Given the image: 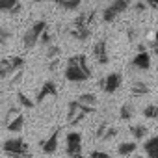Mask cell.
<instances>
[{
  "instance_id": "31",
  "label": "cell",
  "mask_w": 158,
  "mask_h": 158,
  "mask_svg": "<svg viewBox=\"0 0 158 158\" xmlns=\"http://www.w3.org/2000/svg\"><path fill=\"white\" fill-rule=\"evenodd\" d=\"M147 2V8H151V10H158V0H145Z\"/></svg>"
},
{
  "instance_id": "34",
  "label": "cell",
  "mask_w": 158,
  "mask_h": 158,
  "mask_svg": "<svg viewBox=\"0 0 158 158\" xmlns=\"http://www.w3.org/2000/svg\"><path fill=\"white\" fill-rule=\"evenodd\" d=\"M34 2H45V0H34Z\"/></svg>"
},
{
  "instance_id": "5",
  "label": "cell",
  "mask_w": 158,
  "mask_h": 158,
  "mask_svg": "<svg viewBox=\"0 0 158 158\" xmlns=\"http://www.w3.org/2000/svg\"><path fill=\"white\" fill-rule=\"evenodd\" d=\"M45 28H47V23H45V21H35V23L24 32V35H23V45H24V48H34V47L39 43L41 34L45 32Z\"/></svg>"
},
{
  "instance_id": "29",
  "label": "cell",
  "mask_w": 158,
  "mask_h": 158,
  "mask_svg": "<svg viewBox=\"0 0 158 158\" xmlns=\"http://www.w3.org/2000/svg\"><path fill=\"white\" fill-rule=\"evenodd\" d=\"M89 158H110V154L104 152V151H93V152L89 154Z\"/></svg>"
},
{
  "instance_id": "32",
  "label": "cell",
  "mask_w": 158,
  "mask_h": 158,
  "mask_svg": "<svg viewBox=\"0 0 158 158\" xmlns=\"http://www.w3.org/2000/svg\"><path fill=\"white\" fill-rule=\"evenodd\" d=\"M145 8H147V4H141V2L136 4V10H138V11H145Z\"/></svg>"
},
{
  "instance_id": "12",
  "label": "cell",
  "mask_w": 158,
  "mask_h": 158,
  "mask_svg": "<svg viewBox=\"0 0 158 158\" xmlns=\"http://www.w3.org/2000/svg\"><path fill=\"white\" fill-rule=\"evenodd\" d=\"M56 95H58V88H56V84H54L52 80H47V82L39 88L35 101H37V102H45L48 97H56Z\"/></svg>"
},
{
  "instance_id": "21",
  "label": "cell",
  "mask_w": 158,
  "mask_h": 158,
  "mask_svg": "<svg viewBox=\"0 0 158 158\" xmlns=\"http://www.w3.org/2000/svg\"><path fill=\"white\" fill-rule=\"evenodd\" d=\"M130 132H132V136H134V139H143L145 136H147V127L145 125H132L130 127Z\"/></svg>"
},
{
  "instance_id": "4",
  "label": "cell",
  "mask_w": 158,
  "mask_h": 158,
  "mask_svg": "<svg viewBox=\"0 0 158 158\" xmlns=\"http://www.w3.org/2000/svg\"><path fill=\"white\" fill-rule=\"evenodd\" d=\"M93 112H95L93 106H86L78 101H73V102H69V108H67V123L69 125H78L86 115H89Z\"/></svg>"
},
{
  "instance_id": "20",
  "label": "cell",
  "mask_w": 158,
  "mask_h": 158,
  "mask_svg": "<svg viewBox=\"0 0 158 158\" xmlns=\"http://www.w3.org/2000/svg\"><path fill=\"white\" fill-rule=\"evenodd\" d=\"M136 141H125V143H121L119 147H117V152L121 154V156H128V154H132L134 151H136Z\"/></svg>"
},
{
  "instance_id": "16",
  "label": "cell",
  "mask_w": 158,
  "mask_h": 158,
  "mask_svg": "<svg viewBox=\"0 0 158 158\" xmlns=\"http://www.w3.org/2000/svg\"><path fill=\"white\" fill-rule=\"evenodd\" d=\"M143 151H145L147 158H158V136H152V138L145 139Z\"/></svg>"
},
{
  "instance_id": "35",
  "label": "cell",
  "mask_w": 158,
  "mask_h": 158,
  "mask_svg": "<svg viewBox=\"0 0 158 158\" xmlns=\"http://www.w3.org/2000/svg\"><path fill=\"white\" fill-rule=\"evenodd\" d=\"M136 158H143V156H136Z\"/></svg>"
},
{
  "instance_id": "8",
  "label": "cell",
  "mask_w": 158,
  "mask_h": 158,
  "mask_svg": "<svg viewBox=\"0 0 158 158\" xmlns=\"http://www.w3.org/2000/svg\"><path fill=\"white\" fill-rule=\"evenodd\" d=\"M6 128L10 132H15V134L23 132V128H24V114L21 112L19 106H13V108L8 110V114H6Z\"/></svg>"
},
{
  "instance_id": "19",
  "label": "cell",
  "mask_w": 158,
  "mask_h": 158,
  "mask_svg": "<svg viewBox=\"0 0 158 158\" xmlns=\"http://www.w3.org/2000/svg\"><path fill=\"white\" fill-rule=\"evenodd\" d=\"M147 93H149V86H147L145 82L138 80V82L132 84V95H134V97H143V95H147Z\"/></svg>"
},
{
  "instance_id": "1",
  "label": "cell",
  "mask_w": 158,
  "mask_h": 158,
  "mask_svg": "<svg viewBox=\"0 0 158 158\" xmlns=\"http://www.w3.org/2000/svg\"><path fill=\"white\" fill-rule=\"evenodd\" d=\"M63 76H65V80H69V82H88L91 78V67L88 63V58L84 54L71 56L67 60Z\"/></svg>"
},
{
  "instance_id": "10",
  "label": "cell",
  "mask_w": 158,
  "mask_h": 158,
  "mask_svg": "<svg viewBox=\"0 0 158 158\" xmlns=\"http://www.w3.org/2000/svg\"><path fill=\"white\" fill-rule=\"evenodd\" d=\"M65 149H67V154L71 158L74 154H80L82 152V134L80 132H69L65 138Z\"/></svg>"
},
{
  "instance_id": "18",
  "label": "cell",
  "mask_w": 158,
  "mask_h": 158,
  "mask_svg": "<svg viewBox=\"0 0 158 158\" xmlns=\"http://www.w3.org/2000/svg\"><path fill=\"white\" fill-rule=\"evenodd\" d=\"M52 2H54L58 8L65 10V11H74V10L80 8V4L84 2V0H52Z\"/></svg>"
},
{
  "instance_id": "3",
  "label": "cell",
  "mask_w": 158,
  "mask_h": 158,
  "mask_svg": "<svg viewBox=\"0 0 158 158\" xmlns=\"http://www.w3.org/2000/svg\"><path fill=\"white\" fill-rule=\"evenodd\" d=\"M2 149H4V152L10 158H34V154L30 151V145L23 138H10V139H6Z\"/></svg>"
},
{
  "instance_id": "13",
  "label": "cell",
  "mask_w": 158,
  "mask_h": 158,
  "mask_svg": "<svg viewBox=\"0 0 158 158\" xmlns=\"http://www.w3.org/2000/svg\"><path fill=\"white\" fill-rule=\"evenodd\" d=\"M132 65H134L136 69H139V71H147V69H151V56H149V52H147L143 47H139V52L134 56Z\"/></svg>"
},
{
  "instance_id": "7",
  "label": "cell",
  "mask_w": 158,
  "mask_h": 158,
  "mask_svg": "<svg viewBox=\"0 0 158 158\" xmlns=\"http://www.w3.org/2000/svg\"><path fill=\"white\" fill-rule=\"evenodd\" d=\"M24 58L23 56H10V58H2L0 60V78H6L13 73L23 71L24 67Z\"/></svg>"
},
{
  "instance_id": "6",
  "label": "cell",
  "mask_w": 158,
  "mask_h": 158,
  "mask_svg": "<svg viewBox=\"0 0 158 158\" xmlns=\"http://www.w3.org/2000/svg\"><path fill=\"white\" fill-rule=\"evenodd\" d=\"M130 6V0H112V4H108L102 10V21L104 23H114L121 13H125Z\"/></svg>"
},
{
  "instance_id": "25",
  "label": "cell",
  "mask_w": 158,
  "mask_h": 158,
  "mask_svg": "<svg viewBox=\"0 0 158 158\" xmlns=\"http://www.w3.org/2000/svg\"><path fill=\"white\" fill-rule=\"evenodd\" d=\"M17 101H19V104H21V106H24V108H34V102H32V101L23 93V91H19V93H17Z\"/></svg>"
},
{
  "instance_id": "23",
  "label": "cell",
  "mask_w": 158,
  "mask_h": 158,
  "mask_svg": "<svg viewBox=\"0 0 158 158\" xmlns=\"http://www.w3.org/2000/svg\"><path fill=\"white\" fill-rule=\"evenodd\" d=\"M76 101L82 102V104H86V106H93V108H95V104H97V95H95V93H84V95L78 97Z\"/></svg>"
},
{
  "instance_id": "14",
  "label": "cell",
  "mask_w": 158,
  "mask_h": 158,
  "mask_svg": "<svg viewBox=\"0 0 158 158\" xmlns=\"http://www.w3.org/2000/svg\"><path fill=\"white\" fill-rule=\"evenodd\" d=\"M58 136H60V128H56L45 141H43V152L45 154H54L58 149Z\"/></svg>"
},
{
  "instance_id": "36",
  "label": "cell",
  "mask_w": 158,
  "mask_h": 158,
  "mask_svg": "<svg viewBox=\"0 0 158 158\" xmlns=\"http://www.w3.org/2000/svg\"><path fill=\"white\" fill-rule=\"evenodd\" d=\"M130 2H132V0H130Z\"/></svg>"
},
{
  "instance_id": "22",
  "label": "cell",
  "mask_w": 158,
  "mask_h": 158,
  "mask_svg": "<svg viewBox=\"0 0 158 158\" xmlns=\"http://www.w3.org/2000/svg\"><path fill=\"white\" fill-rule=\"evenodd\" d=\"M132 115H134V108H132L128 102H125V104L119 108V117H121L123 121H130Z\"/></svg>"
},
{
  "instance_id": "30",
  "label": "cell",
  "mask_w": 158,
  "mask_h": 158,
  "mask_svg": "<svg viewBox=\"0 0 158 158\" xmlns=\"http://www.w3.org/2000/svg\"><path fill=\"white\" fill-rule=\"evenodd\" d=\"M151 47H152V50H154V54L158 56V32L152 35V43H151Z\"/></svg>"
},
{
  "instance_id": "27",
  "label": "cell",
  "mask_w": 158,
  "mask_h": 158,
  "mask_svg": "<svg viewBox=\"0 0 158 158\" xmlns=\"http://www.w3.org/2000/svg\"><path fill=\"white\" fill-rule=\"evenodd\" d=\"M50 41H52V32H50L48 28H45V32L41 34L39 43H41V45H50Z\"/></svg>"
},
{
  "instance_id": "2",
  "label": "cell",
  "mask_w": 158,
  "mask_h": 158,
  "mask_svg": "<svg viewBox=\"0 0 158 158\" xmlns=\"http://www.w3.org/2000/svg\"><path fill=\"white\" fill-rule=\"evenodd\" d=\"M95 21V11H88L80 17H76L71 26V35L78 41H88L91 37V26Z\"/></svg>"
},
{
  "instance_id": "24",
  "label": "cell",
  "mask_w": 158,
  "mask_h": 158,
  "mask_svg": "<svg viewBox=\"0 0 158 158\" xmlns=\"http://www.w3.org/2000/svg\"><path fill=\"white\" fill-rule=\"evenodd\" d=\"M143 115L147 119H158V106L156 104H147L143 108Z\"/></svg>"
},
{
  "instance_id": "28",
  "label": "cell",
  "mask_w": 158,
  "mask_h": 158,
  "mask_svg": "<svg viewBox=\"0 0 158 158\" xmlns=\"http://www.w3.org/2000/svg\"><path fill=\"white\" fill-rule=\"evenodd\" d=\"M10 39H11V32L6 28H0V45H6Z\"/></svg>"
},
{
  "instance_id": "9",
  "label": "cell",
  "mask_w": 158,
  "mask_h": 158,
  "mask_svg": "<svg viewBox=\"0 0 158 158\" xmlns=\"http://www.w3.org/2000/svg\"><path fill=\"white\" fill-rule=\"evenodd\" d=\"M121 84H123V76L119 73H108L104 78H101V80H99V88L104 93H108V95L115 93L121 88Z\"/></svg>"
},
{
  "instance_id": "15",
  "label": "cell",
  "mask_w": 158,
  "mask_h": 158,
  "mask_svg": "<svg viewBox=\"0 0 158 158\" xmlns=\"http://www.w3.org/2000/svg\"><path fill=\"white\" fill-rule=\"evenodd\" d=\"M95 136L101 138V139H104V141H108V139H112V138L117 136V128H115V127H110L108 123H102V125L95 130Z\"/></svg>"
},
{
  "instance_id": "33",
  "label": "cell",
  "mask_w": 158,
  "mask_h": 158,
  "mask_svg": "<svg viewBox=\"0 0 158 158\" xmlns=\"http://www.w3.org/2000/svg\"><path fill=\"white\" fill-rule=\"evenodd\" d=\"M73 158H89V156H84V152H80V154H74Z\"/></svg>"
},
{
  "instance_id": "17",
  "label": "cell",
  "mask_w": 158,
  "mask_h": 158,
  "mask_svg": "<svg viewBox=\"0 0 158 158\" xmlns=\"http://www.w3.org/2000/svg\"><path fill=\"white\" fill-rule=\"evenodd\" d=\"M21 10V0H0V11L17 13Z\"/></svg>"
},
{
  "instance_id": "26",
  "label": "cell",
  "mask_w": 158,
  "mask_h": 158,
  "mask_svg": "<svg viewBox=\"0 0 158 158\" xmlns=\"http://www.w3.org/2000/svg\"><path fill=\"white\" fill-rule=\"evenodd\" d=\"M60 47H56V45H47V58L48 60H52V58H58L60 56Z\"/></svg>"
},
{
  "instance_id": "11",
  "label": "cell",
  "mask_w": 158,
  "mask_h": 158,
  "mask_svg": "<svg viewBox=\"0 0 158 158\" xmlns=\"http://www.w3.org/2000/svg\"><path fill=\"white\" fill-rule=\"evenodd\" d=\"M93 58L99 65H108L110 63V52H108V43L106 39H99L93 45Z\"/></svg>"
}]
</instances>
